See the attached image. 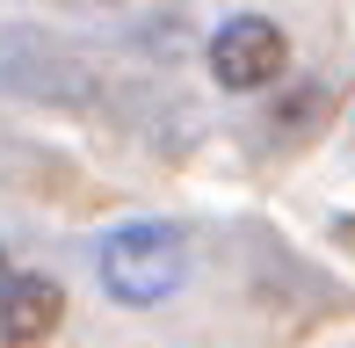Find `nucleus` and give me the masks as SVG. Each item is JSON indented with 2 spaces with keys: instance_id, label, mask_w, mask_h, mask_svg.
<instances>
[{
  "instance_id": "obj_1",
  "label": "nucleus",
  "mask_w": 355,
  "mask_h": 348,
  "mask_svg": "<svg viewBox=\"0 0 355 348\" xmlns=\"http://www.w3.org/2000/svg\"><path fill=\"white\" fill-rule=\"evenodd\" d=\"M94 276H102V290L116 297V305H159V297H174L189 283V232L167 225V218H131V225H116L102 240V254H94Z\"/></svg>"
},
{
  "instance_id": "obj_2",
  "label": "nucleus",
  "mask_w": 355,
  "mask_h": 348,
  "mask_svg": "<svg viewBox=\"0 0 355 348\" xmlns=\"http://www.w3.org/2000/svg\"><path fill=\"white\" fill-rule=\"evenodd\" d=\"M283 66H290V37L268 22V15H232V22H218V37H211V73H218V87L254 94V87L276 80Z\"/></svg>"
},
{
  "instance_id": "obj_5",
  "label": "nucleus",
  "mask_w": 355,
  "mask_h": 348,
  "mask_svg": "<svg viewBox=\"0 0 355 348\" xmlns=\"http://www.w3.org/2000/svg\"><path fill=\"white\" fill-rule=\"evenodd\" d=\"M8 276H15V268H8V254H0V290H8Z\"/></svg>"
},
{
  "instance_id": "obj_3",
  "label": "nucleus",
  "mask_w": 355,
  "mask_h": 348,
  "mask_svg": "<svg viewBox=\"0 0 355 348\" xmlns=\"http://www.w3.org/2000/svg\"><path fill=\"white\" fill-rule=\"evenodd\" d=\"M8 80L29 94V102H87V66L66 58L51 37H37V29H8Z\"/></svg>"
},
{
  "instance_id": "obj_4",
  "label": "nucleus",
  "mask_w": 355,
  "mask_h": 348,
  "mask_svg": "<svg viewBox=\"0 0 355 348\" xmlns=\"http://www.w3.org/2000/svg\"><path fill=\"white\" fill-rule=\"evenodd\" d=\"M66 320V290L51 276H8L0 290V341H44Z\"/></svg>"
}]
</instances>
